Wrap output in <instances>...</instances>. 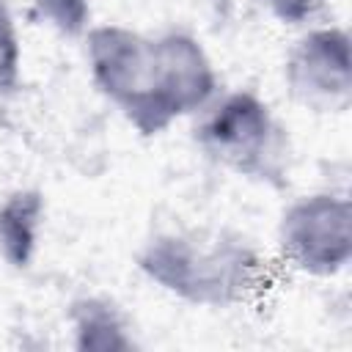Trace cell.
<instances>
[{
    "label": "cell",
    "instance_id": "1",
    "mask_svg": "<svg viewBox=\"0 0 352 352\" xmlns=\"http://www.w3.org/2000/svg\"><path fill=\"white\" fill-rule=\"evenodd\" d=\"M82 38L94 85L143 138L195 116L217 94L212 58L182 30L146 36L124 25H94Z\"/></svg>",
    "mask_w": 352,
    "mask_h": 352
},
{
    "label": "cell",
    "instance_id": "2",
    "mask_svg": "<svg viewBox=\"0 0 352 352\" xmlns=\"http://www.w3.org/2000/svg\"><path fill=\"white\" fill-rule=\"evenodd\" d=\"M138 267L162 292L204 308H234L267 289V258L226 228L162 231L140 248Z\"/></svg>",
    "mask_w": 352,
    "mask_h": 352
},
{
    "label": "cell",
    "instance_id": "3",
    "mask_svg": "<svg viewBox=\"0 0 352 352\" xmlns=\"http://www.w3.org/2000/svg\"><path fill=\"white\" fill-rule=\"evenodd\" d=\"M195 146L214 165L267 187H283L292 168L289 129L253 91L214 94L195 113Z\"/></svg>",
    "mask_w": 352,
    "mask_h": 352
},
{
    "label": "cell",
    "instance_id": "4",
    "mask_svg": "<svg viewBox=\"0 0 352 352\" xmlns=\"http://www.w3.org/2000/svg\"><path fill=\"white\" fill-rule=\"evenodd\" d=\"M283 261L314 278H333L352 258V206L338 192H311L292 201L278 223Z\"/></svg>",
    "mask_w": 352,
    "mask_h": 352
},
{
    "label": "cell",
    "instance_id": "5",
    "mask_svg": "<svg viewBox=\"0 0 352 352\" xmlns=\"http://www.w3.org/2000/svg\"><path fill=\"white\" fill-rule=\"evenodd\" d=\"M283 80L294 102L314 113H344L352 96L349 33L344 28H311L286 60Z\"/></svg>",
    "mask_w": 352,
    "mask_h": 352
},
{
    "label": "cell",
    "instance_id": "6",
    "mask_svg": "<svg viewBox=\"0 0 352 352\" xmlns=\"http://www.w3.org/2000/svg\"><path fill=\"white\" fill-rule=\"evenodd\" d=\"M47 204L38 190L19 187L0 201V258L14 270H28L38 253Z\"/></svg>",
    "mask_w": 352,
    "mask_h": 352
},
{
    "label": "cell",
    "instance_id": "7",
    "mask_svg": "<svg viewBox=\"0 0 352 352\" xmlns=\"http://www.w3.org/2000/svg\"><path fill=\"white\" fill-rule=\"evenodd\" d=\"M69 324H72V333H74V346L82 349V352L138 349L129 319L107 297L85 294V297L74 300L72 308H69Z\"/></svg>",
    "mask_w": 352,
    "mask_h": 352
},
{
    "label": "cell",
    "instance_id": "8",
    "mask_svg": "<svg viewBox=\"0 0 352 352\" xmlns=\"http://www.w3.org/2000/svg\"><path fill=\"white\" fill-rule=\"evenodd\" d=\"M22 80V38L8 0H0V99L11 96Z\"/></svg>",
    "mask_w": 352,
    "mask_h": 352
},
{
    "label": "cell",
    "instance_id": "9",
    "mask_svg": "<svg viewBox=\"0 0 352 352\" xmlns=\"http://www.w3.org/2000/svg\"><path fill=\"white\" fill-rule=\"evenodd\" d=\"M33 11L60 36H85L91 28V0H33Z\"/></svg>",
    "mask_w": 352,
    "mask_h": 352
},
{
    "label": "cell",
    "instance_id": "10",
    "mask_svg": "<svg viewBox=\"0 0 352 352\" xmlns=\"http://www.w3.org/2000/svg\"><path fill=\"white\" fill-rule=\"evenodd\" d=\"M270 14L283 25H305L316 19L330 0H264Z\"/></svg>",
    "mask_w": 352,
    "mask_h": 352
}]
</instances>
